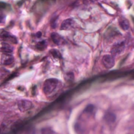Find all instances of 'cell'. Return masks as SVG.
I'll use <instances>...</instances> for the list:
<instances>
[{
	"instance_id": "cell-6",
	"label": "cell",
	"mask_w": 134,
	"mask_h": 134,
	"mask_svg": "<svg viewBox=\"0 0 134 134\" xmlns=\"http://www.w3.org/2000/svg\"><path fill=\"white\" fill-rule=\"evenodd\" d=\"M75 22L73 18H68V19L65 20L62 22L60 29H61V30H69L71 29L72 27H73V26H75Z\"/></svg>"
},
{
	"instance_id": "cell-9",
	"label": "cell",
	"mask_w": 134,
	"mask_h": 134,
	"mask_svg": "<svg viewBox=\"0 0 134 134\" xmlns=\"http://www.w3.org/2000/svg\"><path fill=\"white\" fill-rule=\"evenodd\" d=\"M104 119L107 123H109V124H112L114 123L116 121V116L113 113H107L104 116Z\"/></svg>"
},
{
	"instance_id": "cell-16",
	"label": "cell",
	"mask_w": 134,
	"mask_h": 134,
	"mask_svg": "<svg viewBox=\"0 0 134 134\" xmlns=\"http://www.w3.org/2000/svg\"><path fill=\"white\" fill-rule=\"evenodd\" d=\"M94 106L92 105H89L86 107V108L85 109V111L88 113H92L94 112Z\"/></svg>"
},
{
	"instance_id": "cell-12",
	"label": "cell",
	"mask_w": 134,
	"mask_h": 134,
	"mask_svg": "<svg viewBox=\"0 0 134 134\" xmlns=\"http://www.w3.org/2000/svg\"><path fill=\"white\" fill-rule=\"evenodd\" d=\"M4 5H5V4L2 3H0V23L2 22L5 20V13H4V11L3 10V9L5 7Z\"/></svg>"
},
{
	"instance_id": "cell-2",
	"label": "cell",
	"mask_w": 134,
	"mask_h": 134,
	"mask_svg": "<svg viewBox=\"0 0 134 134\" xmlns=\"http://www.w3.org/2000/svg\"><path fill=\"white\" fill-rule=\"evenodd\" d=\"M125 41H119L116 43L115 44H113V46L111 48L112 55L117 56V55L122 54L124 52V49H125Z\"/></svg>"
},
{
	"instance_id": "cell-3",
	"label": "cell",
	"mask_w": 134,
	"mask_h": 134,
	"mask_svg": "<svg viewBox=\"0 0 134 134\" xmlns=\"http://www.w3.org/2000/svg\"><path fill=\"white\" fill-rule=\"evenodd\" d=\"M102 64L106 69H111L113 68L115 64L113 56L109 54H106L103 56V57L102 58Z\"/></svg>"
},
{
	"instance_id": "cell-14",
	"label": "cell",
	"mask_w": 134,
	"mask_h": 134,
	"mask_svg": "<svg viewBox=\"0 0 134 134\" xmlns=\"http://www.w3.org/2000/svg\"><path fill=\"white\" fill-rule=\"evenodd\" d=\"M73 79H74V75L73 73H68L65 76V80L67 81L71 82L73 81Z\"/></svg>"
},
{
	"instance_id": "cell-11",
	"label": "cell",
	"mask_w": 134,
	"mask_h": 134,
	"mask_svg": "<svg viewBox=\"0 0 134 134\" xmlns=\"http://www.w3.org/2000/svg\"><path fill=\"white\" fill-rule=\"evenodd\" d=\"M1 51L4 53H12L13 52V47L10 44L7 43H3Z\"/></svg>"
},
{
	"instance_id": "cell-17",
	"label": "cell",
	"mask_w": 134,
	"mask_h": 134,
	"mask_svg": "<svg viewBox=\"0 0 134 134\" xmlns=\"http://www.w3.org/2000/svg\"><path fill=\"white\" fill-rule=\"evenodd\" d=\"M0 130H1V129H0Z\"/></svg>"
},
{
	"instance_id": "cell-5",
	"label": "cell",
	"mask_w": 134,
	"mask_h": 134,
	"mask_svg": "<svg viewBox=\"0 0 134 134\" xmlns=\"http://www.w3.org/2000/svg\"><path fill=\"white\" fill-rule=\"evenodd\" d=\"M14 61V57L9 53H4L1 59V62L3 65H10Z\"/></svg>"
},
{
	"instance_id": "cell-7",
	"label": "cell",
	"mask_w": 134,
	"mask_h": 134,
	"mask_svg": "<svg viewBox=\"0 0 134 134\" xmlns=\"http://www.w3.org/2000/svg\"><path fill=\"white\" fill-rule=\"evenodd\" d=\"M51 37L52 41L57 45H63L65 43V39L57 33H52L51 35Z\"/></svg>"
},
{
	"instance_id": "cell-1",
	"label": "cell",
	"mask_w": 134,
	"mask_h": 134,
	"mask_svg": "<svg viewBox=\"0 0 134 134\" xmlns=\"http://www.w3.org/2000/svg\"><path fill=\"white\" fill-rule=\"evenodd\" d=\"M61 85L60 81L56 79H48L43 85V92L46 95H50Z\"/></svg>"
},
{
	"instance_id": "cell-13",
	"label": "cell",
	"mask_w": 134,
	"mask_h": 134,
	"mask_svg": "<svg viewBox=\"0 0 134 134\" xmlns=\"http://www.w3.org/2000/svg\"><path fill=\"white\" fill-rule=\"evenodd\" d=\"M47 47V43L44 41H42L39 42L37 44H36V48L39 51H43L44 48Z\"/></svg>"
},
{
	"instance_id": "cell-8",
	"label": "cell",
	"mask_w": 134,
	"mask_h": 134,
	"mask_svg": "<svg viewBox=\"0 0 134 134\" xmlns=\"http://www.w3.org/2000/svg\"><path fill=\"white\" fill-rule=\"evenodd\" d=\"M1 37H2L3 39L7 41L10 42L12 43H17V39L14 35H13L12 34H10V33L6 32V31H4L1 34Z\"/></svg>"
},
{
	"instance_id": "cell-15",
	"label": "cell",
	"mask_w": 134,
	"mask_h": 134,
	"mask_svg": "<svg viewBox=\"0 0 134 134\" xmlns=\"http://www.w3.org/2000/svg\"><path fill=\"white\" fill-rule=\"evenodd\" d=\"M51 54H52L54 57L56 58H61V54H60V53L59 52V51L58 50H52Z\"/></svg>"
},
{
	"instance_id": "cell-4",
	"label": "cell",
	"mask_w": 134,
	"mask_h": 134,
	"mask_svg": "<svg viewBox=\"0 0 134 134\" xmlns=\"http://www.w3.org/2000/svg\"><path fill=\"white\" fill-rule=\"evenodd\" d=\"M33 107L32 102L27 99H22L20 100L18 103V109L21 112H26L31 109Z\"/></svg>"
},
{
	"instance_id": "cell-10",
	"label": "cell",
	"mask_w": 134,
	"mask_h": 134,
	"mask_svg": "<svg viewBox=\"0 0 134 134\" xmlns=\"http://www.w3.org/2000/svg\"><path fill=\"white\" fill-rule=\"evenodd\" d=\"M119 25L123 30H128L130 27L129 21L125 18H120L119 20Z\"/></svg>"
}]
</instances>
